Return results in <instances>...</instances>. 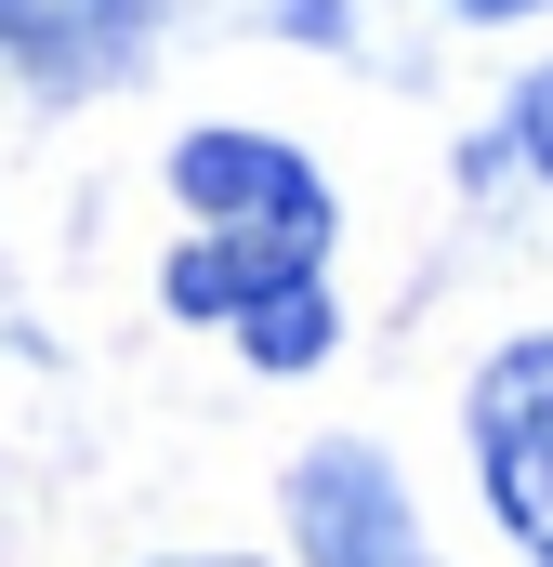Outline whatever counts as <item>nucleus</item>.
<instances>
[{
  "label": "nucleus",
  "mask_w": 553,
  "mask_h": 567,
  "mask_svg": "<svg viewBox=\"0 0 553 567\" xmlns=\"http://www.w3.org/2000/svg\"><path fill=\"white\" fill-rule=\"evenodd\" d=\"M171 317H211L251 343V370H316L343 303H330V251H276V238H185L171 251Z\"/></svg>",
  "instance_id": "nucleus-1"
},
{
  "label": "nucleus",
  "mask_w": 553,
  "mask_h": 567,
  "mask_svg": "<svg viewBox=\"0 0 553 567\" xmlns=\"http://www.w3.org/2000/svg\"><path fill=\"white\" fill-rule=\"evenodd\" d=\"M171 185H185V212H198V238H276V251H330V185H316V158L276 133H185L171 145Z\"/></svg>",
  "instance_id": "nucleus-2"
},
{
  "label": "nucleus",
  "mask_w": 553,
  "mask_h": 567,
  "mask_svg": "<svg viewBox=\"0 0 553 567\" xmlns=\"http://www.w3.org/2000/svg\"><path fill=\"white\" fill-rule=\"evenodd\" d=\"M474 462H488L501 528L553 567V343H501L474 370Z\"/></svg>",
  "instance_id": "nucleus-3"
},
{
  "label": "nucleus",
  "mask_w": 553,
  "mask_h": 567,
  "mask_svg": "<svg viewBox=\"0 0 553 567\" xmlns=\"http://www.w3.org/2000/svg\"><path fill=\"white\" fill-rule=\"evenodd\" d=\"M290 528H303L316 567H435V555H421L409 488H396V462L356 449V435H330V449L290 462Z\"/></svg>",
  "instance_id": "nucleus-4"
},
{
  "label": "nucleus",
  "mask_w": 553,
  "mask_h": 567,
  "mask_svg": "<svg viewBox=\"0 0 553 567\" xmlns=\"http://www.w3.org/2000/svg\"><path fill=\"white\" fill-rule=\"evenodd\" d=\"M158 27V0H0V66L40 93H93L119 80Z\"/></svg>",
  "instance_id": "nucleus-5"
},
{
  "label": "nucleus",
  "mask_w": 553,
  "mask_h": 567,
  "mask_svg": "<svg viewBox=\"0 0 553 567\" xmlns=\"http://www.w3.org/2000/svg\"><path fill=\"white\" fill-rule=\"evenodd\" d=\"M514 158H528V172L553 185V66L528 80V93H514Z\"/></svg>",
  "instance_id": "nucleus-6"
},
{
  "label": "nucleus",
  "mask_w": 553,
  "mask_h": 567,
  "mask_svg": "<svg viewBox=\"0 0 553 567\" xmlns=\"http://www.w3.org/2000/svg\"><path fill=\"white\" fill-rule=\"evenodd\" d=\"M448 13H488V27H501V13H541V0H448Z\"/></svg>",
  "instance_id": "nucleus-7"
},
{
  "label": "nucleus",
  "mask_w": 553,
  "mask_h": 567,
  "mask_svg": "<svg viewBox=\"0 0 553 567\" xmlns=\"http://www.w3.org/2000/svg\"><path fill=\"white\" fill-rule=\"evenodd\" d=\"M171 567H251V555H171Z\"/></svg>",
  "instance_id": "nucleus-8"
}]
</instances>
